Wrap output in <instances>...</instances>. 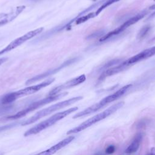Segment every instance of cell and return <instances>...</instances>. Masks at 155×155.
Here are the masks:
<instances>
[{
  "instance_id": "cell-23",
  "label": "cell",
  "mask_w": 155,
  "mask_h": 155,
  "mask_svg": "<svg viewBox=\"0 0 155 155\" xmlns=\"http://www.w3.org/2000/svg\"><path fill=\"white\" fill-rule=\"evenodd\" d=\"M32 1H36V0H32Z\"/></svg>"
},
{
  "instance_id": "cell-16",
  "label": "cell",
  "mask_w": 155,
  "mask_h": 155,
  "mask_svg": "<svg viewBox=\"0 0 155 155\" xmlns=\"http://www.w3.org/2000/svg\"><path fill=\"white\" fill-rule=\"evenodd\" d=\"M150 29H151V27L150 25H146V26L143 27L139 31V32L137 35V38L140 39L143 38L150 31Z\"/></svg>"
},
{
  "instance_id": "cell-4",
  "label": "cell",
  "mask_w": 155,
  "mask_h": 155,
  "mask_svg": "<svg viewBox=\"0 0 155 155\" xmlns=\"http://www.w3.org/2000/svg\"><path fill=\"white\" fill-rule=\"evenodd\" d=\"M124 105V102L122 101L119 102L115 104H113V105L108 107L107 109L103 111L102 112L96 114L95 116L88 119L84 122L81 123L78 126L68 130L67 132V134L69 135V134H76V133H78L80 131H82L87 129V128L94 125V124L105 119L110 115L112 114L115 111H116L117 110L120 108Z\"/></svg>"
},
{
  "instance_id": "cell-9",
  "label": "cell",
  "mask_w": 155,
  "mask_h": 155,
  "mask_svg": "<svg viewBox=\"0 0 155 155\" xmlns=\"http://www.w3.org/2000/svg\"><path fill=\"white\" fill-rule=\"evenodd\" d=\"M85 79H86V76L85 74H81L76 78L71 79L67 81L66 82L53 88L48 93V96H53V95H56L59 93H61L64 90L71 88L73 87H75L76 85H78L82 84L85 81Z\"/></svg>"
},
{
  "instance_id": "cell-17",
  "label": "cell",
  "mask_w": 155,
  "mask_h": 155,
  "mask_svg": "<svg viewBox=\"0 0 155 155\" xmlns=\"http://www.w3.org/2000/svg\"><path fill=\"white\" fill-rule=\"evenodd\" d=\"M115 151V147L113 145H109L105 150V153L107 154H113Z\"/></svg>"
},
{
  "instance_id": "cell-5",
  "label": "cell",
  "mask_w": 155,
  "mask_h": 155,
  "mask_svg": "<svg viewBox=\"0 0 155 155\" xmlns=\"http://www.w3.org/2000/svg\"><path fill=\"white\" fill-rule=\"evenodd\" d=\"M78 110V107H74L68 108L66 110H64V111H62L61 112H58V113L52 115L48 119L39 122V124H36L34 127H33L30 128V129H28V130H27L24 133V136L25 137H27V136H29L31 135L38 134L39 133H40L41 131H43L44 130L52 126L53 125H54V124L58 122V121L62 120V119L67 117L70 114L77 111Z\"/></svg>"
},
{
  "instance_id": "cell-19",
  "label": "cell",
  "mask_w": 155,
  "mask_h": 155,
  "mask_svg": "<svg viewBox=\"0 0 155 155\" xmlns=\"http://www.w3.org/2000/svg\"><path fill=\"white\" fill-rule=\"evenodd\" d=\"M151 155H155V147H152L150 150Z\"/></svg>"
},
{
  "instance_id": "cell-24",
  "label": "cell",
  "mask_w": 155,
  "mask_h": 155,
  "mask_svg": "<svg viewBox=\"0 0 155 155\" xmlns=\"http://www.w3.org/2000/svg\"><path fill=\"white\" fill-rule=\"evenodd\" d=\"M154 1H155V0H154Z\"/></svg>"
},
{
  "instance_id": "cell-7",
  "label": "cell",
  "mask_w": 155,
  "mask_h": 155,
  "mask_svg": "<svg viewBox=\"0 0 155 155\" xmlns=\"http://www.w3.org/2000/svg\"><path fill=\"white\" fill-rule=\"evenodd\" d=\"M145 15H146V12H142L138 13L137 15L133 16L132 18H131L128 20L126 21L124 23H123L122 25H120L119 27H118L116 29L113 30L111 31H110L105 35L102 36L101 38L99 39V41L103 42V41H107V40L110 39L111 38L113 37L114 36L119 35V33L122 32L124 30H125V29L128 28L130 26L133 25L134 24H135L137 21H139L140 19L143 18Z\"/></svg>"
},
{
  "instance_id": "cell-18",
  "label": "cell",
  "mask_w": 155,
  "mask_h": 155,
  "mask_svg": "<svg viewBox=\"0 0 155 155\" xmlns=\"http://www.w3.org/2000/svg\"><path fill=\"white\" fill-rule=\"evenodd\" d=\"M7 59H8V58H5V57L0 58V65H1L2 64H3L4 62H5L6 61H7Z\"/></svg>"
},
{
  "instance_id": "cell-13",
  "label": "cell",
  "mask_w": 155,
  "mask_h": 155,
  "mask_svg": "<svg viewBox=\"0 0 155 155\" xmlns=\"http://www.w3.org/2000/svg\"><path fill=\"white\" fill-rule=\"evenodd\" d=\"M142 139V134L141 133L137 134L135 136L134 139H133V140L132 141L131 144L126 149V150H125L126 153L130 154V153L136 152L139 148Z\"/></svg>"
},
{
  "instance_id": "cell-3",
  "label": "cell",
  "mask_w": 155,
  "mask_h": 155,
  "mask_svg": "<svg viewBox=\"0 0 155 155\" xmlns=\"http://www.w3.org/2000/svg\"><path fill=\"white\" fill-rule=\"evenodd\" d=\"M54 80H55L54 78H50V79H47V80L43 81L42 82L38 84L37 85L27 87L25 88L21 89L18 91L7 93V94L4 95L3 96H2L0 98V100L1 101L2 104L4 105L10 104L11 103L13 102L16 99H18L21 97L32 94L39 91L42 88L50 85L51 83H53L54 81Z\"/></svg>"
},
{
  "instance_id": "cell-6",
  "label": "cell",
  "mask_w": 155,
  "mask_h": 155,
  "mask_svg": "<svg viewBox=\"0 0 155 155\" xmlns=\"http://www.w3.org/2000/svg\"><path fill=\"white\" fill-rule=\"evenodd\" d=\"M43 30H44L43 27H40V28L35 29L33 30L27 32V33L24 34V35L15 39V40L12 41L8 45H7L4 48L0 50V56L16 48V47H19L23 43L27 41L38 35L43 31Z\"/></svg>"
},
{
  "instance_id": "cell-12",
  "label": "cell",
  "mask_w": 155,
  "mask_h": 155,
  "mask_svg": "<svg viewBox=\"0 0 155 155\" xmlns=\"http://www.w3.org/2000/svg\"><path fill=\"white\" fill-rule=\"evenodd\" d=\"M74 138H75L74 136H70L65 138L64 139L61 140L56 144L53 145L48 149L44 150L43 151H41L35 155H53L54 153H56L57 151H58L59 150H60L61 149H62L68 144H69L71 142H72L74 140Z\"/></svg>"
},
{
  "instance_id": "cell-14",
  "label": "cell",
  "mask_w": 155,
  "mask_h": 155,
  "mask_svg": "<svg viewBox=\"0 0 155 155\" xmlns=\"http://www.w3.org/2000/svg\"><path fill=\"white\" fill-rule=\"evenodd\" d=\"M94 16H96V15H95V12H91V13H90L87 15H83V16H81L79 18H74L73 19H72L71 21H70L67 25H66V27H68V26H70V25H71L74 22L75 23V24L78 25V24H82L87 21H88V19H91V18H94Z\"/></svg>"
},
{
  "instance_id": "cell-21",
  "label": "cell",
  "mask_w": 155,
  "mask_h": 155,
  "mask_svg": "<svg viewBox=\"0 0 155 155\" xmlns=\"http://www.w3.org/2000/svg\"><path fill=\"white\" fill-rule=\"evenodd\" d=\"M153 40H155V37H154V38H153Z\"/></svg>"
},
{
  "instance_id": "cell-2",
  "label": "cell",
  "mask_w": 155,
  "mask_h": 155,
  "mask_svg": "<svg viewBox=\"0 0 155 155\" xmlns=\"http://www.w3.org/2000/svg\"><path fill=\"white\" fill-rule=\"evenodd\" d=\"M83 98L82 96H76L71 98H70L68 99L58 102L56 104H54L53 105H51V106H49L48 107H47L45 108H44L38 112H36L34 115H33L31 117H29L25 120H24L21 122L22 126H25L31 124H33L34 122H36L37 120H39L42 117H44L45 116H47L51 113L58 111L60 109L64 108L66 107H68L70 105L73 104L74 103H76L78 102L79 101H81Z\"/></svg>"
},
{
  "instance_id": "cell-15",
  "label": "cell",
  "mask_w": 155,
  "mask_h": 155,
  "mask_svg": "<svg viewBox=\"0 0 155 155\" xmlns=\"http://www.w3.org/2000/svg\"><path fill=\"white\" fill-rule=\"evenodd\" d=\"M120 0H107L103 4H102L98 8L97 10H96V12H95V15L96 16L98 15L104 9H105L106 7H107L108 6L110 5L111 4L114 3V2H116L117 1H119Z\"/></svg>"
},
{
  "instance_id": "cell-10",
  "label": "cell",
  "mask_w": 155,
  "mask_h": 155,
  "mask_svg": "<svg viewBox=\"0 0 155 155\" xmlns=\"http://www.w3.org/2000/svg\"><path fill=\"white\" fill-rule=\"evenodd\" d=\"M154 55H155V46L143 50L138 54L130 58L125 61L123 62V63L124 65L128 67L130 65H133L135 63L148 59Z\"/></svg>"
},
{
  "instance_id": "cell-20",
  "label": "cell",
  "mask_w": 155,
  "mask_h": 155,
  "mask_svg": "<svg viewBox=\"0 0 155 155\" xmlns=\"http://www.w3.org/2000/svg\"><path fill=\"white\" fill-rule=\"evenodd\" d=\"M150 9H151V10H155V4L151 5V7H150ZM154 14H155V13L154 14H153V15H154Z\"/></svg>"
},
{
  "instance_id": "cell-22",
  "label": "cell",
  "mask_w": 155,
  "mask_h": 155,
  "mask_svg": "<svg viewBox=\"0 0 155 155\" xmlns=\"http://www.w3.org/2000/svg\"><path fill=\"white\" fill-rule=\"evenodd\" d=\"M0 155H3V154H0Z\"/></svg>"
},
{
  "instance_id": "cell-8",
  "label": "cell",
  "mask_w": 155,
  "mask_h": 155,
  "mask_svg": "<svg viewBox=\"0 0 155 155\" xmlns=\"http://www.w3.org/2000/svg\"><path fill=\"white\" fill-rule=\"evenodd\" d=\"M78 58H72L71 59H69V60H67L66 61H65L64 62H63L62 64H61L60 65L58 66L56 68H54L53 69H51V70H47V71L42 73V74H38L37 76H35L28 80H27V81L25 82V85H30V84H33L36 82H38L40 80H42L49 76H51L56 73H58V71H59L60 70H61L62 68H65V67H67L68 65H70V64H73V62H74L75 61H76L78 60Z\"/></svg>"
},
{
  "instance_id": "cell-1",
  "label": "cell",
  "mask_w": 155,
  "mask_h": 155,
  "mask_svg": "<svg viewBox=\"0 0 155 155\" xmlns=\"http://www.w3.org/2000/svg\"><path fill=\"white\" fill-rule=\"evenodd\" d=\"M68 94L67 92H62L61 93H59L56 95L53 96H48L47 97H45L42 99H40L39 101H35L31 104H30L28 107H27L13 114L12 115H8L6 116L2 117L0 119L1 122H5V121H10V120H17L18 119H20L30 112H32L33 111L42 107V106L47 105L49 103H51L53 101H57L64 96H65Z\"/></svg>"
},
{
  "instance_id": "cell-11",
  "label": "cell",
  "mask_w": 155,
  "mask_h": 155,
  "mask_svg": "<svg viewBox=\"0 0 155 155\" xmlns=\"http://www.w3.org/2000/svg\"><path fill=\"white\" fill-rule=\"evenodd\" d=\"M25 8V5H19L12 9L8 13H0V26L10 22L16 18Z\"/></svg>"
}]
</instances>
